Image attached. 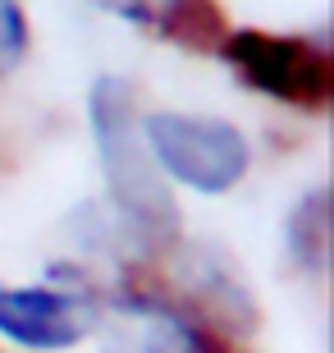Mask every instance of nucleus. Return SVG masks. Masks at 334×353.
I'll return each mask as SVG.
<instances>
[{
  "label": "nucleus",
  "instance_id": "20e7f679",
  "mask_svg": "<svg viewBox=\"0 0 334 353\" xmlns=\"http://www.w3.org/2000/svg\"><path fill=\"white\" fill-rule=\"evenodd\" d=\"M101 299L78 280L0 285V340L37 353H65L96 330Z\"/></svg>",
  "mask_w": 334,
  "mask_h": 353
},
{
  "label": "nucleus",
  "instance_id": "0eeeda50",
  "mask_svg": "<svg viewBox=\"0 0 334 353\" xmlns=\"http://www.w3.org/2000/svg\"><path fill=\"white\" fill-rule=\"evenodd\" d=\"M284 243H289V257L298 271L325 275V262H330V197H325V188H311L293 202L289 221H284Z\"/></svg>",
  "mask_w": 334,
  "mask_h": 353
},
{
  "label": "nucleus",
  "instance_id": "6e6552de",
  "mask_svg": "<svg viewBox=\"0 0 334 353\" xmlns=\"http://www.w3.org/2000/svg\"><path fill=\"white\" fill-rule=\"evenodd\" d=\"M92 5L105 10V14H115V19H124V23L174 32V23L188 19V5H193V0H92Z\"/></svg>",
  "mask_w": 334,
  "mask_h": 353
},
{
  "label": "nucleus",
  "instance_id": "f03ea898",
  "mask_svg": "<svg viewBox=\"0 0 334 353\" xmlns=\"http://www.w3.org/2000/svg\"><path fill=\"white\" fill-rule=\"evenodd\" d=\"M142 138L165 183H183L202 197H220L238 188L252 170V147L229 119L183 115V110H152L142 115Z\"/></svg>",
  "mask_w": 334,
  "mask_h": 353
},
{
  "label": "nucleus",
  "instance_id": "423d86ee",
  "mask_svg": "<svg viewBox=\"0 0 334 353\" xmlns=\"http://www.w3.org/2000/svg\"><path fill=\"white\" fill-rule=\"evenodd\" d=\"M169 275L183 289V299L197 303V312H193L197 321L211 316L225 330H252V321H257L252 294H247V285L233 275V266L216 248L174 239L169 243Z\"/></svg>",
  "mask_w": 334,
  "mask_h": 353
},
{
  "label": "nucleus",
  "instance_id": "39448f33",
  "mask_svg": "<svg viewBox=\"0 0 334 353\" xmlns=\"http://www.w3.org/2000/svg\"><path fill=\"white\" fill-rule=\"evenodd\" d=\"M96 353H220L188 307L152 294H115L96 312Z\"/></svg>",
  "mask_w": 334,
  "mask_h": 353
},
{
  "label": "nucleus",
  "instance_id": "f257e3e1",
  "mask_svg": "<svg viewBox=\"0 0 334 353\" xmlns=\"http://www.w3.org/2000/svg\"><path fill=\"white\" fill-rule=\"evenodd\" d=\"M87 119L115 221L129 230V239H138L147 248H169L179 239L183 221L174 188L165 183V174L156 170L152 152H147L138 92L115 74H101L87 88Z\"/></svg>",
  "mask_w": 334,
  "mask_h": 353
},
{
  "label": "nucleus",
  "instance_id": "1a4fd4ad",
  "mask_svg": "<svg viewBox=\"0 0 334 353\" xmlns=\"http://www.w3.org/2000/svg\"><path fill=\"white\" fill-rule=\"evenodd\" d=\"M28 55V19L19 0H0V79H10Z\"/></svg>",
  "mask_w": 334,
  "mask_h": 353
},
{
  "label": "nucleus",
  "instance_id": "7ed1b4c3",
  "mask_svg": "<svg viewBox=\"0 0 334 353\" xmlns=\"http://www.w3.org/2000/svg\"><path fill=\"white\" fill-rule=\"evenodd\" d=\"M216 51L233 69V79L261 92V97H275V101L298 105V110H321L330 101V51H325V41L238 28V32L220 37Z\"/></svg>",
  "mask_w": 334,
  "mask_h": 353
}]
</instances>
